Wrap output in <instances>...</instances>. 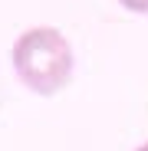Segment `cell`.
I'll use <instances>...</instances> for the list:
<instances>
[{
	"instance_id": "obj_1",
	"label": "cell",
	"mask_w": 148,
	"mask_h": 151,
	"mask_svg": "<svg viewBox=\"0 0 148 151\" xmlns=\"http://www.w3.org/2000/svg\"><path fill=\"white\" fill-rule=\"evenodd\" d=\"M13 69L36 95H59L72 82V46L56 27H30L13 43Z\"/></svg>"
},
{
	"instance_id": "obj_2",
	"label": "cell",
	"mask_w": 148,
	"mask_h": 151,
	"mask_svg": "<svg viewBox=\"0 0 148 151\" xmlns=\"http://www.w3.org/2000/svg\"><path fill=\"white\" fill-rule=\"evenodd\" d=\"M129 13H148V0H118Z\"/></svg>"
},
{
	"instance_id": "obj_3",
	"label": "cell",
	"mask_w": 148,
	"mask_h": 151,
	"mask_svg": "<svg viewBox=\"0 0 148 151\" xmlns=\"http://www.w3.org/2000/svg\"><path fill=\"white\" fill-rule=\"evenodd\" d=\"M135 151H148V141H145V145H138V148H135Z\"/></svg>"
}]
</instances>
